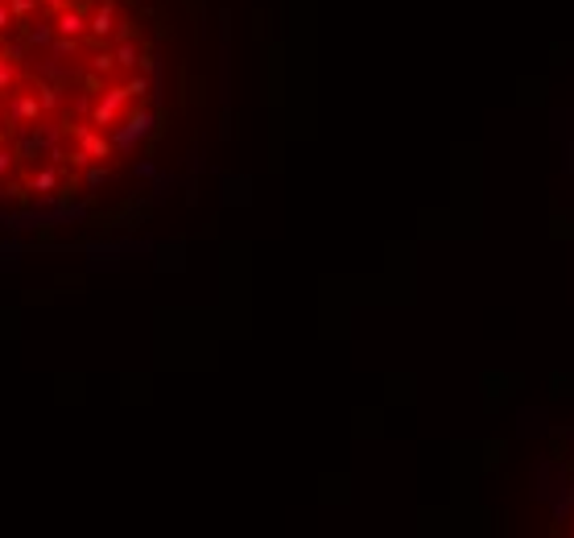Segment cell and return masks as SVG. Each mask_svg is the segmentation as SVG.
Returning a JSON list of instances; mask_svg holds the SVG:
<instances>
[{
    "label": "cell",
    "instance_id": "cell-1",
    "mask_svg": "<svg viewBox=\"0 0 574 538\" xmlns=\"http://www.w3.org/2000/svg\"><path fill=\"white\" fill-rule=\"evenodd\" d=\"M170 125L162 0H0V224L96 219Z\"/></svg>",
    "mask_w": 574,
    "mask_h": 538
}]
</instances>
